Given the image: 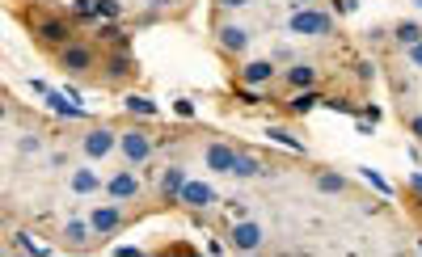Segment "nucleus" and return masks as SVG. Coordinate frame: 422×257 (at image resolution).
I'll return each mask as SVG.
<instances>
[{
	"mask_svg": "<svg viewBox=\"0 0 422 257\" xmlns=\"http://www.w3.org/2000/svg\"><path fill=\"white\" fill-rule=\"evenodd\" d=\"M410 131H414V135L422 139V114H414V118H410Z\"/></svg>",
	"mask_w": 422,
	"mask_h": 257,
	"instance_id": "nucleus-34",
	"label": "nucleus"
},
{
	"mask_svg": "<svg viewBox=\"0 0 422 257\" xmlns=\"http://www.w3.org/2000/svg\"><path fill=\"white\" fill-rule=\"evenodd\" d=\"M178 202H186V207H194V211H203V207H211V202H215V190H211L207 182H186L182 194H178Z\"/></svg>",
	"mask_w": 422,
	"mask_h": 257,
	"instance_id": "nucleus-9",
	"label": "nucleus"
},
{
	"mask_svg": "<svg viewBox=\"0 0 422 257\" xmlns=\"http://www.w3.org/2000/svg\"><path fill=\"white\" fill-rule=\"evenodd\" d=\"M173 110H178L182 118H190V114H194V106H190V101H173Z\"/></svg>",
	"mask_w": 422,
	"mask_h": 257,
	"instance_id": "nucleus-32",
	"label": "nucleus"
},
{
	"mask_svg": "<svg viewBox=\"0 0 422 257\" xmlns=\"http://www.w3.org/2000/svg\"><path fill=\"white\" fill-rule=\"evenodd\" d=\"M220 9H241V5H250V0H215Z\"/></svg>",
	"mask_w": 422,
	"mask_h": 257,
	"instance_id": "nucleus-33",
	"label": "nucleus"
},
{
	"mask_svg": "<svg viewBox=\"0 0 422 257\" xmlns=\"http://www.w3.org/2000/svg\"><path fill=\"white\" fill-rule=\"evenodd\" d=\"M270 139H275V144H283V148H291V152H304V144L300 139H295L291 131H287V126H270V131H266Z\"/></svg>",
	"mask_w": 422,
	"mask_h": 257,
	"instance_id": "nucleus-23",
	"label": "nucleus"
},
{
	"mask_svg": "<svg viewBox=\"0 0 422 257\" xmlns=\"http://www.w3.org/2000/svg\"><path fill=\"white\" fill-rule=\"evenodd\" d=\"M89 232H93V224H81V219H72V224L64 228L68 245H85V241H89Z\"/></svg>",
	"mask_w": 422,
	"mask_h": 257,
	"instance_id": "nucleus-19",
	"label": "nucleus"
},
{
	"mask_svg": "<svg viewBox=\"0 0 422 257\" xmlns=\"http://www.w3.org/2000/svg\"><path fill=\"white\" fill-rule=\"evenodd\" d=\"M203 161H207V169H215V173H233V165H237V152H233L228 144H207Z\"/></svg>",
	"mask_w": 422,
	"mask_h": 257,
	"instance_id": "nucleus-10",
	"label": "nucleus"
},
{
	"mask_svg": "<svg viewBox=\"0 0 422 257\" xmlns=\"http://www.w3.org/2000/svg\"><path fill=\"white\" fill-rule=\"evenodd\" d=\"M313 81H317V68H313V64L287 68V85H291V89H313Z\"/></svg>",
	"mask_w": 422,
	"mask_h": 257,
	"instance_id": "nucleus-15",
	"label": "nucleus"
},
{
	"mask_svg": "<svg viewBox=\"0 0 422 257\" xmlns=\"http://www.w3.org/2000/svg\"><path fill=\"white\" fill-rule=\"evenodd\" d=\"M127 72H131V59H127V55H114V59H110V76H114V81H118V76H127Z\"/></svg>",
	"mask_w": 422,
	"mask_h": 257,
	"instance_id": "nucleus-27",
	"label": "nucleus"
},
{
	"mask_svg": "<svg viewBox=\"0 0 422 257\" xmlns=\"http://www.w3.org/2000/svg\"><path fill=\"white\" fill-rule=\"evenodd\" d=\"M13 245H17V249H21V253H38V245H34V241H26V236H17V241H13Z\"/></svg>",
	"mask_w": 422,
	"mask_h": 257,
	"instance_id": "nucleus-30",
	"label": "nucleus"
},
{
	"mask_svg": "<svg viewBox=\"0 0 422 257\" xmlns=\"http://www.w3.org/2000/svg\"><path fill=\"white\" fill-rule=\"evenodd\" d=\"M186 182H190V177H186V169H182V165H165V169H161V194H165V202L178 198Z\"/></svg>",
	"mask_w": 422,
	"mask_h": 257,
	"instance_id": "nucleus-11",
	"label": "nucleus"
},
{
	"mask_svg": "<svg viewBox=\"0 0 422 257\" xmlns=\"http://www.w3.org/2000/svg\"><path fill=\"white\" fill-rule=\"evenodd\" d=\"M317 190H321V194H342L346 182H342L338 173H317Z\"/></svg>",
	"mask_w": 422,
	"mask_h": 257,
	"instance_id": "nucleus-22",
	"label": "nucleus"
},
{
	"mask_svg": "<svg viewBox=\"0 0 422 257\" xmlns=\"http://www.w3.org/2000/svg\"><path fill=\"white\" fill-rule=\"evenodd\" d=\"M122 106H127L131 114H144V118H148V114H157V101H148L144 93H131L127 101H122Z\"/></svg>",
	"mask_w": 422,
	"mask_h": 257,
	"instance_id": "nucleus-20",
	"label": "nucleus"
},
{
	"mask_svg": "<svg viewBox=\"0 0 422 257\" xmlns=\"http://www.w3.org/2000/svg\"><path fill=\"white\" fill-rule=\"evenodd\" d=\"M410 64H414V68H422V42H414V46H410Z\"/></svg>",
	"mask_w": 422,
	"mask_h": 257,
	"instance_id": "nucleus-31",
	"label": "nucleus"
},
{
	"mask_svg": "<svg viewBox=\"0 0 422 257\" xmlns=\"http://www.w3.org/2000/svg\"><path fill=\"white\" fill-rule=\"evenodd\" d=\"M47 106H51L55 114H64V118H85V110H81V106H72V97H68V93H47Z\"/></svg>",
	"mask_w": 422,
	"mask_h": 257,
	"instance_id": "nucleus-16",
	"label": "nucleus"
},
{
	"mask_svg": "<svg viewBox=\"0 0 422 257\" xmlns=\"http://www.w3.org/2000/svg\"><path fill=\"white\" fill-rule=\"evenodd\" d=\"M262 224H254V219H241V224H233V236H228V245L237 249V253H254V249H262Z\"/></svg>",
	"mask_w": 422,
	"mask_h": 257,
	"instance_id": "nucleus-3",
	"label": "nucleus"
},
{
	"mask_svg": "<svg viewBox=\"0 0 422 257\" xmlns=\"http://www.w3.org/2000/svg\"><path fill=\"white\" fill-rule=\"evenodd\" d=\"M89 224H93V232H97V236H110L114 228L122 224V211H118V207H97V211L89 215Z\"/></svg>",
	"mask_w": 422,
	"mask_h": 257,
	"instance_id": "nucleus-13",
	"label": "nucleus"
},
{
	"mask_svg": "<svg viewBox=\"0 0 422 257\" xmlns=\"http://www.w3.org/2000/svg\"><path fill=\"white\" fill-rule=\"evenodd\" d=\"M262 173V161L254 152H237V165H233V177H258Z\"/></svg>",
	"mask_w": 422,
	"mask_h": 257,
	"instance_id": "nucleus-17",
	"label": "nucleus"
},
{
	"mask_svg": "<svg viewBox=\"0 0 422 257\" xmlns=\"http://www.w3.org/2000/svg\"><path fill=\"white\" fill-rule=\"evenodd\" d=\"M97 34H102L106 42H118V46H127V34H122L114 21H106V25H102V30H97Z\"/></svg>",
	"mask_w": 422,
	"mask_h": 257,
	"instance_id": "nucleus-24",
	"label": "nucleus"
},
{
	"mask_svg": "<svg viewBox=\"0 0 422 257\" xmlns=\"http://www.w3.org/2000/svg\"><path fill=\"white\" fill-rule=\"evenodd\" d=\"M241 81H245V85H270V81H275V59L245 64V68H241Z\"/></svg>",
	"mask_w": 422,
	"mask_h": 257,
	"instance_id": "nucleus-12",
	"label": "nucleus"
},
{
	"mask_svg": "<svg viewBox=\"0 0 422 257\" xmlns=\"http://www.w3.org/2000/svg\"><path fill=\"white\" fill-rule=\"evenodd\" d=\"M418 5H422V0H418Z\"/></svg>",
	"mask_w": 422,
	"mask_h": 257,
	"instance_id": "nucleus-37",
	"label": "nucleus"
},
{
	"mask_svg": "<svg viewBox=\"0 0 422 257\" xmlns=\"http://www.w3.org/2000/svg\"><path fill=\"white\" fill-rule=\"evenodd\" d=\"M118 152L127 157V165H144L148 157H153V135L140 131V126H131V131L118 135Z\"/></svg>",
	"mask_w": 422,
	"mask_h": 257,
	"instance_id": "nucleus-1",
	"label": "nucleus"
},
{
	"mask_svg": "<svg viewBox=\"0 0 422 257\" xmlns=\"http://www.w3.org/2000/svg\"><path fill=\"white\" fill-rule=\"evenodd\" d=\"M81 148H85L89 161H106L110 152L118 148V131H110V126H89L85 139H81Z\"/></svg>",
	"mask_w": 422,
	"mask_h": 257,
	"instance_id": "nucleus-2",
	"label": "nucleus"
},
{
	"mask_svg": "<svg viewBox=\"0 0 422 257\" xmlns=\"http://www.w3.org/2000/svg\"><path fill=\"white\" fill-rule=\"evenodd\" d=\"M363 182H367V186H376V190H380V194H393V186H388V182H384V177H380V173H376V169H363Z\"/></svg>",
	"mask_w": 422,
	"mask_h": 257,
	"instance_id": "nucleus-25",
	"label": "nucleus"
},
{
	"mask_svg": "<svg viewBox=\"0 0 422 257\" xmlns=\"http://www.w3.org/2000/svg\"><path fill=\"white\" fill-rule=\"evenodd\" d=\"M321 106H330L334 114H355V106H351V101H338V97H321Z\"/></svg>",
	"mask_w": 422,
	"mask_h": 257,
	"instance_id": "nucleus-26",
	"label": "nucleus"
},
{
	"mask_svg": "<svg viewBox=\"0 0 422 257\" xmlns=\"http://www.w3.org/2000/svg\"><path fill=\"white\" fill-rule=\"evenodd\" d=\"M72 190H77V194H97V190H102V177H97L93 169H77V173H72Z\"/></svg>",
	"mask_w": 422,
	"mask_h": 257,
	"instance_id": "nucleus-14",
	"label": "nucleus"
},
{
	"mask_svg": "<svg viewBox=\"0 0 422 257\" xmlns=\"http://www.w3.org/2000/svg\"><path fill=\"white\" fill-rule=\"evenodd\" d=\"M410 186H414V194L422 198V173H414V177H410Z\"/></svg>",
	"mask_w": 422,
	"mask_h": 257,
	"instance_id": "nucleus-35",
	"label": "nucleus"
},
{
	"mask_svg": "<svg viewBox=\"0 0 422 257\" xmlns=\"http://www.w3.org/2000/svg\"><path fill=\"white\" fill-rule=\"evenodd\" d=\"M291 34H313V38L330 34V13H317V9H300V13L291 17Z\"/></svg>",
	"mask_w": 422,
	"mask_h": 257,
	"instance_id": "nucleus-4",
	"label": "nucleus"
},
{
	"mask_svg": "<svg viewBox=\"0 0 422 257\" xmlns=\"http://www.w3.org/2000/svg\"><path fill=\"white\" fill-rule=\"evenodd\" d=\"M106 194H110L114 202H131V198H140V177H135L131 169H122V173H114L110 182H106Z\"/></svg>",
	"mask_w": 422,
	"mask_h": 257,
	"instance_id": "nucleus-5",
	"label": "nucleus"
},
{
	"mask_svg": "<svg viewBox=\"0 0 422 257\" xmlns=\"http://www.w3.org/2000/svg\"><path fill=\"white\" fill-rule=\"evenodd\" d=\"M317 101H321V97H317L313 89H300V93L291 97V114H308V110L317 106Z\"/></svg>",
	"mask_w": 422,
	"mask_h": 257,
	"instance_id": "nucleus-21",
	"label": "nucleus"
},
{
	"mask_svg": "<svg viewBox=\"0 0 422 257\" xmlns=\"http://www.w3.org/2000/svg\"><path fill=\"white\" fill-rule=\"evenodd\" d=\"M355 72H359V81H371V76H376V68H371L367 59H363V64H355Z\"/></svg>",
	"mask_w": 422,
	"mask_h": 257,
	"instance_id": "nucleus-29",
	"label": "nucleus"
},
{
	"mask_svg": "<svg viewBox=\"0 0 422 257\" xmlns=\"http://www.w3.org/2000/svg\"><path fill=\"white\" fill-rule=\"evenodd\" d=\"M291 5H308V0H291Z\"/></svg>",
	"mask_w": 422,
	"mask_h": 257,
	"instance_id": "nucleus-36",
	"label": "nucleus"
},
{
	"mask_svg": "<svg viewBox=\"0 0 422 257\" xmlns=\"http://www.w3.org/2000/svg\"><path fill=\"white\" fill-rule=\"evenodd\" d=\"M34 34H38L42 42H51V46H68V42H72L68 21H60V17H38V21H34Z\"/></svg>",
	"mask_w": 422,
	"mask_h": 257,
	"instance_id": "nucleus-6",
	"label": "nucleus"
},
{
	"mask_svg": "<svg viewBox=\"0 0 422 257\" xmlns=\"http://www.w3.org/2000/svg\"><path fill=\"white\" fill-rule=\"evenodd\" d=\"M60 68H64V72H85V68H93V46L68 42V46L60 51Z\"/></svg>",
	"mask_w": 422,
	"mask_h": 257,
	"instance_id": "nucleus-8",
	"label": "nucleus"
},
{
	"mask_svg": "<svg viewBox=\"0 0 422 257\" xmlns=\"http://www.w3.org/2000/svg\"><path fill=\"white\" fill-rule=\"evenodd\" d=\"M397 42H401V46L422 42V25H418V21H401V25H397Z\"/></svg>",
	"mask_w": 422,
	"mask_h": 257,
	"instance_id": "nucleus-18",
	"label": "nucleus"
},
{
	"mask_svg": "<svg viewBox=\"0 0 422 257\" xmlns=\"http://www.w3.org/2000/svg\"><path fill=\"white\" fill-rule=\"evenodd\" d=\"M215 38H220V46H224L228 55H241V51L250 46V30H245V25H237V21H220Z\"/></svg>",
	"mask_w": 422,
	"mask_h": 257,
	"instance_id": "nucleus-7",
	"label": "nucleus"
},
{
	"mask_svg": "<svg viewBox=\"0 0 422 257\" xmlns=\"http://www.w3.org/2000/svg\"><path fill=\"white\" fill-rule=\"evenodd\" d=\"M97 5V17H118L122 9H118V0H93Z\"/></svg>",
	"mask_w": 422,
	"mask_h": 257,
	"instance_id": "nucleus-28",
	"label": "nucleus"
}]
</instances>
